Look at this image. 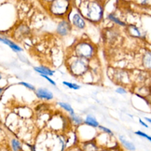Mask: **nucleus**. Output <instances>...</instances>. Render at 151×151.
I'll use <instances>...</instances> for the list:
<instances>
[{"mask_svg":"<svg viewBox=\"0 0 151 151\" xmlns=\"http://www.w3.org/2000/svg\"><path fill=\"white\" fill-rule=\"evenodd\" d=\"M35 70H36L37 72H38L40 75H42V76H52L53 75V71H51L50 70L49 68H46L44 66H40V67H35Z\"/></svg>","mask_w":151,"mask_h":151,"instance_id":"6e6552de","label":"nucleus"},{"mask_svg":"<svg viewBox=\"0 0 151 151\" xmlns=\"http://www.w3.org/2000/svg\"><path fill=\"white\" fill-rule=\"evenodd\" d=\"M63 85H66L68 86L70 89H74V90H79L80 86L79 85H77V84H74V83H69V82H65V81H63Z\"/></svg>","mask_w":151,"mask_h":151,"instance_id":"f3484780","label":"nucleus"},{"mask_svg":"<svg viewBox=\"0 0 151 151\" xmlns=\"http://www.w3.org/2000/svg\"><path fill=\"white\" fill-rule=\"evenodd\" d=\"M1 41H2L3 43H5V44H7L8 46H9V47H10L11 49H12L14 51H22V48L19 47L18 45L14 44L13 42H11L10 40H9V39H7V38H3V37H1Z\"/></svg>","mask_w":151,"mask_h":151,"instance_id":"1a4fd4ad","label":"nucleus"},{"mask_svg":"<svg viewBox=\"0 0 151 151\" xmlns=\"http://www.w3.org/2000/svg\"><path fill=\"white\" fill-rule=\"evenodd\" d=\"M11 147L14 151H19L21 150V143L17 140V139H12L11 140Z\"/></svg>","mask_w":151,"mask_h":151,"instance_id":"f8f14e48","label":"nucleus"},{"mask_svg":"<svg viewBox=\"0 0 151 151\" xmlns=\"http://www.w3.org/2000/svg\"><path fill=\"white\" fill-rule=\"evenodd\" d=\"M1 78H2V76H1V75H0V79H1Z\"/></svg>","mask_w":151,"mask_h":151,"instance_id":"a878e982","label":"nucleus"},{"mask_svg":"<svg viewBox=\"0 0 151 151\" xmlns=\"http://www.w3.org/2000/svg\"><path fill=\"white\" fill-rule=\"evenodd\" d=\"M19 84H21V85H22V86H25L26 88L30 89V90H33V91H35V87H34V86H32L31 84H28V83H25V82H20Z\"/></svg>","mask_w":151,"mask_h":151,"instance_id":"6ab92c4d","label":"nucleus"},{"mask_svg":"<svg viewBox=\"0 0 151 151\" xmlns=\"http://www.w3.org/2000/svg\"><path fill=\"white\" fill-rule=\"evenodd\" d=\"M41 76H42V75H41ZM42 77H43V78H45L47 79L48 81H50V82L52 85H55V82H54V81L52 80V79H50V77H47V76H42Z\"/></svg>","mask_w":151,"mask_h":151,"instance_id":"5701e85b","label":"nucleus"},{"mask_svg":"<svg viewBox=\"0 0 151 151\" xmlns=\"http://www.w3.org/2000/svg\"><path fill=\"white\" fill-rule=\"evenodd\" d=\"M98 127H99L102 131H104V132H106L109 133V134H112V132L110 131L109 129H106V128H104V127H103V126H98Z\"/></svg>","mask_w":151,"mask_h":151,"instance_id":"412c9836","label":"nucleus"},{"mask_svg":"<svg viewBox=\"0 0 151 151\" xmlns=\"http://www.w3.org/2000/svg\"><path fill=\"white\" fill-rule=\"evenodd\" d=\"M72 22H73L74 25L77 26L79 29H83L85 27V22L82 17H81V15L78 13L74 14L73 18H72Z\"/></svg>","mask_w":151,"mask_h":151,"instance_id":"0eeeda50","label":"nucleus"},{"mask_svg":"<svg viewBox=\"0 0 151 151\" xmlns=\"http://www.w3.org/2000/svg\"><path fill=\"white\" fill-rule=\"evenodd\" d=\"M137 135H140V136H143V137H145V138H147L148 140H150V136H148V135H147L146 133H144V132H135Z\"/></svg>","mask_w":151,"mask_h":151,"instance_id":"aec40b11","label":"nucleus"},{"mask_svg":"<svg viewBox=\"0 0 151 151\" xmlns=\"http://www.w3.org/2000/svg\"><path fill=\"white\" fill-rule=\"evenodd\" d=\"M73 120L77 124H81V123H82V119H81L79 117H78V116H75V114L73 115Z\"/></svg>","mask_w":151,"mask_h":151,"instance_id":"a211bd4d","label":"nucleus"},{"mask_svg":"<svg viewBox=\"0 0 151 151\" xmlns=\"http://www.w3.org/2000/svg\"><path fill=\"white\" fill-rule=\"evenodd\" d=\"M108 19H110V20H112L113 22H115L116 24H119V25H121V26H125L126 25V24L125 22H120L119 19H117V18H115V17L112 15V14H110V15H108Z\"/></svg>","mask_w":151,"mask_h":151,"instance_id":"2eb2a0df","label":"nucleus"},{"mask_svg":"<svg viewBox=\"0 0 151 151\" xmlns=\"http://www.w3.org/2000/svg\"><path fill=\"white\" fill-rule=\"evenodd\" d=\"M76 52H77V55L78 58L81 59H90L94 53V49L93 47L87 42H81L77 45L76 47Z\"/></svg>","mask_w":151,"mask_h":151,"instance_id":"f03ea898","label":"nucleus"},{"mask_svg":"<svg viewBox=\"0 0 151 151\" xmlns=\"http://www.w3.org/2000/svg\"><path fill=\"white\" fill-rule=\"evenodd\" d=\"M68 7H69V2L58 0V1L51 2L50 11L57 16H62V15H65L67 12Z\"/></svg>","mask_w":151,"mask_h":151,"instance_id":"20e7f679","label":"nucleus"},{"mask_svg":"<svg viewBox=\"0 0 151 151\" xmlns=\"http://www.w3.org/2000/svg\"><path fill=\"white\" fill-rule=\"evenodd\" d=\"M0 41H1V37H0Z\"/></svg>","mask_w":151,"mask_h":151,"instance_id":"bb28decb","label":"nucleus"},{"mask_svg":"<svg viewBox=\"0 0 151 151\" xmlns=\"http://www.w3.org/2000/svg\"><path fill=\"white\" fill-rule=\"evenodd\" d=\"M116 91L119 92V93H120V94H124V93H126V91H125L124 89H122V88H118L117 90H116Z\"/></svg>","mask_w":151,"mask_h":151,"instance_id":"4be33fe9","label":"nucleus"},{"mask_svg":"<svg viewBox=\"0 0 151 151\" xmlns=\"http://www.w3.org/2000/svg\"><path fill=\"white\" fill-rule=\"evenodd\" d=\"M2 92H3V89H1V88H0V96H1Z\"/></svg>","mask_w":151,"mask_h":151,"instance_id":"393cba45","label":"nucleus"},{"mask_svg":"<svg viewBox=\"0 0 151 151\" xmlns=\"http://www.w3.org/2000/svg\"><path fill=\"white\" fill-rule=\"evenodd\" d=\"M70 29H71L70 24H69L66 21H63L58 24L57 32L59 35H61V36H66L69 33V31H70Z\"/></svg>","mask_w":151,"mask_h":151,"instance_id":"39448f33","label":"nucleus"},{"mask_svg":"<svg viewBox=\"0 0 151 151\" xmlns=\"http://www.w3.org/2000/svg\"><path fill=\"white\" fill-rule=\"evenodd\" d=\"M144 65L148 68L150 67V52H147V55L144 57Z\"/></svg>","mask_w":151,"mask_h":151,"instance_id":"dca6fc26","label":"nucleus"},{"mask_svg":"<svg viewBox=\"0 0 151 151\" xmlns=\"http://www.w3.org/2000/svg\"><path fill=\"white\" fill-rule=\"evenodd\" d=\"M140 123H141V124H142V125H143V126H144V127H147H147H148V126H147V124H146V123H144V122H143V121H142V120H141V119H140Z\"/></svg>","mask_w":151,"mask_h":151,"instance_id":"b1692460","label":"nucleus"},{"mask_svg":"<svg viewBox=\"0 0 151 151\" xmlns=\"http://www.w3.org/2000/svg\"><path fill=\"white\" fill-rule=\"evenodd\" d=\"M37 97L45 100H51L53 98V94H52L51 91H48L47 89H42V88L37 91Z\"/></svg>","mask_w":151,"mask_h":151,"instance_id":"423d86ee","label":"nucleus"},{"mask_svg":"<svg viewBox=\"0 0 151 151\" xmlns=\"http://www.w3.org/2000/svg\"><path fill=\"white\" fill-rule=\"evenodd\" d=\"M78 6L80 13L91 22H99L103 18V7L96 1H81Z\"/></svg>","mask_w":151,"mask_h":151,"instance_id":"f257e3e1","label":"nucleus"},{"mask_svg":"<svg viewBox=\"0 0 151 151\" xmlns=\"http://www.w3.org/2000/svg\"><path fill=\"white\" fill-rule=\"evenodd\" d=\"M119 139H120V141L122 142V144L124 145V147L126 148H128L129 150H132V151H134L135 150V147H134V145H133L132 143L129 142V141H127L126 139L123 137V136H119Z\"/></svg>","mask_w":151,"mask_h":151,"instance_id":"9d476101","label":"nucleus"},{"mask_svg":"<svg viewBox=\"0 0 151 151\" xmlns=\"http://www.w3.org/2000/svg\"><path fill=\"white\" fill-rule=\"evenodd\" d=\"M85 122H86V124H88L90 126H92V127H98V126H99L98 121L93 117H91V116H88V117L86 118Z\"/></svg>","mask_w":151,"mask_h":151,"instance_id":"9b49d317","label":"nucleus"},{"mask_svg":"<svg viewBox=\"0 0 151 151\" xmlns=\"http://www.w3.org/2000/svg\"><path fill=\"white\" fill-rule=\"evenodd\" d=\"M59 106H62L63 109H65V110H67V111H69L72 115H74V110H73V108L70 106V104H66V103H62V102H60V103H59Z\"/></svg>","mask_w":151,"mask_h":151,"instance_id":"4468645a","label":"nucleus"},{"mask_svg":"<svg viewBox=\"0 0 151 151\" xmlns=\"http://www.w3.org/2000/svg\"><path fill=\"white\" fill-rule=\"evenodd\" d=\"M70 70L75 76H82L88 70V63L81 58H76L71 63Z\"/></svg>","mask_w":151,"mask_h":151,"instance_id":"7ed1b4c3","label":"nucleus"},{"mask_svg":"<svg viewBox=\"0 0 151 151\" xmlns=\"http://www.w3.org/2000/svg\"><path fill=\"white\" fill-rule=\"evenodd\" d=\"M130 29V32H131V35L132 36H134V37H140L141 36V33L139 31V29L136 27V26H133V25H131L129 27Z\"/></svg>","mask_w":151,"mask_h":151,"instance_id":"ddd939ff","label":"nucleus"}]
</instances>
